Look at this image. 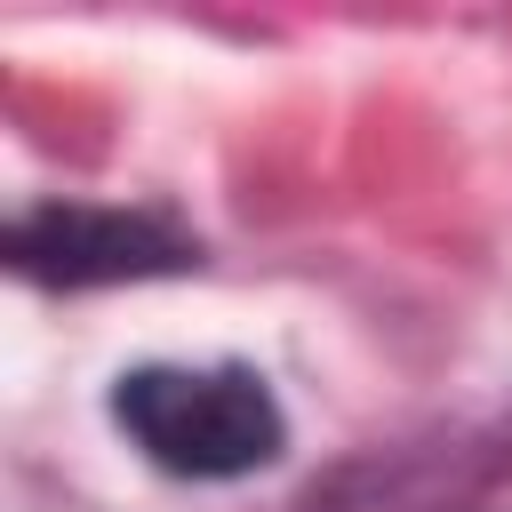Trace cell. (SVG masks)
<instances>
[{
	"instance_id": "6da1fadb",
	"label": "cell",
	"mask_w": 512,
	"mask_h": 512,
	"mask_svg": "<svg viewBox=\"0 0 512 512\" xmlns=\"http://www.w3.org/2000/svg\"><path fill=\"white\" fill-rule=\"evenodd\" d=\"M112 424L128 448L176 480H248L280 464L288 416L272 384L240 360H152L112 384Z\"/></svg>"
},
{
	"instance_id": "7a4b0ae2",
	"label": "cell",
	"mask_w": 512,
	"mask_h": 512,
	"mask_svg": "<svg viewBox=\"0 0 512 512\" xmlns=\"http://www.w3.org/2000/svg\"><path fill=\"white\" fill-rule=\"evenodd\" d=\"M8 264L40 288H104V280H152L200 264V240H184L152 208H96V200H40L8 224Z\"/></svg>"
}]
</instances>
